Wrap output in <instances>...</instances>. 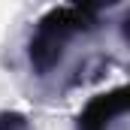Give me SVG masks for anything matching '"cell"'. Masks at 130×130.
Returning a JSON list of instances; mask_svg holds the SVG:
<instances>
[{
    "instance_id": "1",
    "label": "cell",
    "mask_w": 130,
    "mask_h": 130,
    "mask_svg": "<svg viewBox=\"0 0 130 130\" xmlns=\"http://www.w3.org/2000/svg\"><path fill=\"white\" fill-rule=\"evenodd\" d=\"M106 18L109 12L100 3H64L45 9L33 21L24 42L30 73L39 82H58V76H70L67 88L76 85V58L82 45L94 42L97 33L106 30Z\"/></svg>"
},
{
    "instance_id": "2",
    "label": "cell",
    "mask_w": 130,
    "mask_h": 130,
    "mask_svg": "<svg viewBox=\"0 0 130 130\" xmlns=\"http://www.w3.org/2000/svg\"><path fill=\"white\" fill-rule=\"evenodd\" d=\"M127 112H130V91L127 85H115L109 91L94 94L79 109L73 130H121Z\"/></svg>"
},
{
    "instance_id": "3",
    "label": "cell",
    "mask_w": 130,
    "mask_h": 130,
    "mask_svg": "<svg viewBox=\"0 0 130 130\" xmlns=\"http://www.w3.org/2000/svg\"><path fill=\"white\" fill-rule=\"evenodd\" d=\"M0 130H36L33 121L18 109H0Z\"/></svg>"
}]
</instances>
